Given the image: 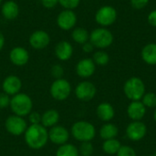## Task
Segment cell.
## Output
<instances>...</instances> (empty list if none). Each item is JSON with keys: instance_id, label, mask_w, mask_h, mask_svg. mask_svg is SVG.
<instances>
[{"instance_id": "obj_1", "label": "cell", "mask_w": 156, "mask_h": 156, "mask_svg": "<svg viewBox=\"0 0 156 156\" xmlns=\"http://www.w3.org/2000/svg\"><path fill=\"white\" fill-rule=\"evenodd\" d=\"M24 136L28 147L34 150H39L48 141V131L41 124H30V126H27Z\"/></svg>"}, {"instance_id": "obj_2", "label": "cell", "mask_w": 156, "mask_h": 156, "mask_svg": "<svg viewBox=\"0 0 156 156\" xmlns=\"http://www.w3.org/2000/svg\"><path fill=\"white\" fill-rule=\"evenodd\" d=\"M9 106L15 115L25 117L31 112L33 101L27 94L19 92L11 98Z\"/></svg>"}, {"instance_id": "obj_3", "label": "cell", "mask_w": 156, "mask_h": 156, "mask_svg": "<svg viewBox=\"0 0 156 156\" xmlns=\"http://www.w3.org/2000/svg\"><path fill=\"white\" fill-rule=\"evenodd\" d=\"M123 91L125 96L132 101H141L145 94L144 82L138 77H132L125 81Z\"/></svg>"}, {"instance_id": "obj_4", "label": "cell", "mask_w": 156, "mask_h": 156, "mask_svg": "<svg viewBox=\"0 0 156 156\" xmlns=\"http://www.w3.org/2000/svg\"><path fill=\"white\" fill-rule=\"evenodd\" d=\"M72 136L80 142H90L96 135L94 125L89 122L80 121L75 122L71 127Z\"/></svg>"}, {"instance_id": "obj_5", "label": "cell", "mask_w": 156, "mask_h": 156, "mask_svg": "<svg viewBox=\"0 0 156 156\" xmlns=\"http://www.w3.org/2000/svg\"><path fill=\"white\" fill-rule=\"evenodd\" d=\"M90 43L98 48H106L113 42V36L112 32L106 28H96L90 35Z\"/></svg>"}, {"instance_id": "obj_6", "label": "cell", "mask_w": 156, "mask_h": 156, "mask_svg": "<svg viewBox=\"0 0 156 156\" xmlns=\"http://www.w3.org/2000/svg\"><path fill=\"white\" fill-rule=\"evenodd\" d=\"M50 95L56 101H62L69 98L71 93V85L65 79L55 80L50 86Z\"/></svg>"}, {"instance_id": "obj_7", "label": "cell", "mask_w": 156, "mask_h": 156, "mask_svg": "<svg viewBox=\"0 0 156 156\" xmlns=\"http://www.w3.org/2000/svg\"><path fill=\"white\" fill-rule=\"evenodd\" d=\"M5 128L10 134L14 136H20L25 133L27 128V123L23 117L14 114L6 118L5 122Z\"/></svg>"}, {"instance_id": "obj_8", "label": "cell", "mask_w": 156, "mask_h": 156, "mask_svg": "<svg viewBox=\"0 0 156 156\" xmlns=\"http://www.w3.org/2000/svg\"><path fill=\"white\" fill-rule=\"evenodd\" d=\"M116 18H117V12L111 5L101 6L95 15L96 22L103 27L111 26L115 22Z\"/></svg>"}, {"instance_id": "obj_9", "label": "cell", "mask_w": 156, "mask_h": 156, "mask_svg": "<svg viewBox=\"0 0 156 156\" xmlns=\"http://www.w3.org/2000/svg\"><path fill=\"white\" fill-rule=\"evenodd\" d=\"M97 93L96 87L90 81H82L79 83L75 89L76 97L82 101H91Z\"/></svg>"}, {"instance_id": "obj_10", "label": "cell", "mask_w": 156, "mask_h": 156, "mask_svg": "<svg viewBox=\"0 0 156 156\" xmlns=\"http://www.w3.org/2000/svg\"><path fill=\"white\" fill-rule=\"evenodd\" d=\"M147 133V127L145 123L141 121H133L126 128L127 137L133 142L141 141Z\"/></svg>"}, {"instance_id": "obj_11", "label": "cell", "mask_w": 156, "mask_h": 156, "mask_svg": "<svg viewBox=\"0 0 156 156\" xmlns=\"http://www.w3.org/2000/svg\"><path fill=\"white\" fill-rule=\"evenodd\" d=\"M69 138V131L62 125H55L48 131V140L57 145H62L67 144Z\"/></svg>"}, {"instance_id": "obj_12", "label": "cell", "mask_w": 156, "mask_h": 156, "mask_svg": "<svg viewBox=\"0 0 156 156\" xmlns=\"http://www.w3.org/2000/svg\"><path fill=\"white\" fill-rule=\"evenodd\" d=\"M77 23V16L73 10L65 9L57 17V24L62 30H70Z\"/></svg>"}, {"instance_id": "obj_13", "label": "cell", "mask_w": 156, "mask_h": 156, "mask_svg": "<svg viewBox=\"0 0 156 156\" xmlns=\"http://www.w3.org/2000/svg\"><path fill=\"white\" fill-rule=\"evenodd\" d=\"M50 42L49 35L44 30H37L29 37V44L35 49H43Z\"/></svg>"}, {"instance_id": "obj_14", "label": "cell", "mask_w": 156, "mask_h": 156, "mask_svg": "<svg viewBox=\"0 0 156 156\" xmlns=\"http://www.w3.org/2000/svg\"><path fill=\"white\" fill-rule=\"evenodd\" d=\"M2 88L5 93L9 96H14L20 92L22 88V81L17 76L10 75L4 80Z\"/></svg>"}, {"instance_id": "obj_15", "label": "cell", "mask_w": 156, "mask_h": 156, "mask_svg": "<svg viewBox=\"0 0 156 156\" xmlns=\"http://www.w3.org/2000/svg\"><path fill=\"white\" fill-rule=\"evenodd\" d=\"M9 58L14 65L17 67H22L28 62L29 53L25 48L16 47L11 49L9 53Z\"/></svg>"}, {"instance_id": "obj_16", "label": "cell", "mask_w": 156, "mask_h": 156, "mask_svg": "<svg viewBox=\"0 0 156 156\" xmlns=\"http://www.w3.org/2000/svg\"><path fill=\"white\" fill-rule=\"evenodd\" d=\"M96 69V65L91 58H83L80 60L76 66L77 74L83 79L91 77Z\"/></svg>"}, {"instance_id": "obj_17", "label": "cell", "mask_w": 156, "mask_h": 156, "mask_svg": "<svg viewBox=\"0 0 156 156\" xmlns=\"http://www.w3.org/2000/svg\"><path fill=\"white\" fill-rule=\"evenodd\" d=\"M127 114L133 121H141L146 114V107L141 101H132L128 105Z\"/></svg>"}, {"instance_id": "obj_18", "label": "cell", "mask_w": 156, "mask_h": 156, "mask_svg": "<svg viewBox=\"0 0 156 156\" xmlns=\"http://www.w3.org/2000/svg\"><path fill=\"white\" fill-rule=\"evenodd\" d=\"M72 54H73V47L69 42L66 40H62L56 45L55 55L59 60L61 61L69 60L72 57Z\"/></svg>"}, {"instance_id": "obj_19", "label": "cell", "mask_w": 156, "mask_h": 156, "mask_svg": "<svg viewBox=\"0 0 156 156\" xmlns=\"http://www.w3.org/2000/svg\"><path fill=\"white\" fill-rule=\"evenodd\" d=\"M97 116L100 120L105 122H109L111 120L113 119L115 115V111L113 106L109 102H101L99 104L96 110Z\"/></svg>"}, {"instance_id": "obj_20", "label": "cell", "mask_w": 156, "mask_h": 156, "mask_svg": "<svg viewBox=\"0 0 156 156\" xmlns=\"http://www.w3.org/2000/svg\"><path fill=\"white\" fill-rule=\"evenodd\" d=\"M1 13L3 16L7 20L15 19L16 17H17L19 14L18 5L13 0H8L3 4L1 8Z\"/></svg>"}, {"instance_id": "obj_21", "label": "cell", "mask_w": 156, "mask_h": 156, "mask_svg": "<svg viewBox=\"0 0 156 156\" xmlns=\"http://www.w3.org/2000/svg\"><path fill=\"white\" fill-rule=\"evenodd\" d=\"M59 120V113L57 110L50 109L46 111L41 115V122L40 124L46 128H51L58 124Z\"/></svg>"}, {"instance_id": "obj_22", "label": "cell", "mask_w": 156, "mask_h": 156, "mask_svg": "<svg viewBox=\"0 0 156 156\" xmlns=\"http://www.w3.org/2000/svg\"><path fill=\"white\" fill-rule=\"evenodd\" d=\"M142 58L144 61L149 65H156V44L150 43L142 50Z\"/></svg>"}, {"instance_id": "obj_23", "label": "cell", "mask_w": 156, "mask_h": 156, "mask_svg": "<svg viewBox=\"0 0 156 156\" xmlns=\"http://www.w3.org/2000/svg\"><path fill=\"white\" fill-rule=\"evenodd\" d=\"M118 133H119L118 127L115 124L111 123V122H106L100 129V136L104 141L116 138L118 135Z\"/></svg>"}, {"instance_id": "obj_24", "label": "cell", "mask_w": 156, "mask_h": 156, "mask_svg": "<svg viewBox=\"0 0 156 156\" xmlns=\"http://www.w3.org/2000/svg\"><path fill=\"white\" fill-rule=\"evenodd\" d=\"M56 156H80L79 149L75 145L67 143L58 147Z\"/></svg>"}, {"instance_id": "obj_25", "label": "cell", "mask_w": 156, "mask_h": 156, "mask_svg": "<svg viewBox=\"0 0 156 156\" xmlns=\"http://www.w3.org/2000/svg\"><path fill=\"white\" fill-rule=\"evenodd\" d=\"M71 37L72 39L79 44H85L86 42H88V40L90 39V34L89 32L83 28V27H77L75 28L72 33H71Z\"/></svg>"}, {"instance_id": "obj_26", "label": "cell", "mask_w": 156, "mask_h": 156, "mask_svg": "<svg viewBox=\"0 0 156 156\" xmlns=\"http://www.w3.org/2000/svg\"><path fill=\"white\" fill-rule=\"evenodd\" d=\"M121 143L116 139L105 140L102 144V150L107 154H116L119 149L121 148Z\"/></svg>"}, {"instance_id": "obj_27", "label": "cell", "mask_w": 156, "mask_h": 156, "mask_svg": "<svg viewBox=\"0 0 156 156\" xmlns=\"http://www.w3.org/2000/svg\"><path fill=\"white\" fill-rule=\"evenodd\" d=\"M95 64L99 65V66H105L108 64L109 60H110V58H109V55L104 52V51H97L94 53L93 55V59Z\"/></svg>"}, {"instance_id": "obj_28", "label": "cell", "mask_w": 156, "mask_h": 156, "mask_svg": "<svg viewBox=\"0 0 156 156\" xmlns=\"http://www.w3.org/2000/svg\"><path fill=\"white\" fill-rule=\"evenodd\" d=\"M142 102L146 108H156V94L154 92H147L142 98Z\"/></svg>"}, {"instance_id": "obj_29", "label": "cell", "mask_w": 156, "mask_h": 156, "mask_svg": "<svg viewBox=\"0 0 156 156\" xmlns=\"http://www.w3.org/2000/svg\"><path fill=\"white\" fill-rule=\"evenodd\" d=\"M93 152L94 147L90 142H82L79 148V154L80 156H91Z\"/></svg>"}, {"instance_id": "obj_30", "label": "cell", "mask_w": 156, "mask_h": 156, "mask_svg": "<svg viewBox=\"0 0 156 156\" xmlns=\"http://www.w3.org/2000/svg\"><path fill=\"white\" fill-rule=\"evenodd\" d=\"M117 156H137L134 149L128 145H122L116 154Z\"/></svg>"}, {"instance_id": "obj_31", "label": "cell", "mask_w": 156, "mask_h": 156, "mask_svg": "<svg viewBox=\"0 0 156 156\" xmlns=\"http://www.w3.org/2000/svg\"><path fill=\"white\" fill-rule=\"evenodd\" d=\"M80 0H58V4L65 9L73 10L80 5Z\"/></svg>"}, {"instance_id": "obj_32", "label": "cell", "mask_w": 156, "mask_h": 156, "mask_svg": "<svg viewBox=\"0 0 156 156\" xmlns=\"http://www.w3.org/2000/svg\"><path fill=\"white\" fill-rule=\"evenodd\" d=\"M50 72H51V75L56 80L62 79V77L64 75V69H63L62 66L59 65V64H56V65L52 66V68L50 69Z\"/></svg>"}, {"instance_id": "obj_33", "label": "cell", "mask_w": 156, "mask_h": 156, "mask_svg": "<svg viewBox=\"0 0 156 156\" xmlns=\"http://www.w3.org/2000/svg\"><path fill=\"white\" fill-rule=\"evenodd\" d=\"M28 121L31 124H40L41 114L37 112H31L28 114Z\"/></svg>"}, {"instance_id": "obj_34", "label": "cell", "mask_w": 156, "mask_h": 156, "mask_svg": "<svg viewBox=\"0 0 156 156\" xmlns=\"http://www.w3.org/2000/svg\"><path fill=\"white\" fill-rule=\"evenodd\" d=\"M11 98L5 92L0 93V109H5L10 105Z\"/></svg>"}, {"instance_id": "obj_35", "label": "cell", "mask_w": 156, "mask_h": 156, "mask_svg": "<svg viewBox=\"0 0 156 156\" xmlns=\"http://www.w3.org/2000/svg\"><path fill=\"white\" fill-rule=\"evenodd\" d=\"M149 0H131V4L133 8L136 9H142L146 6Z\"/></svg>"}, {"instance_id": "obj_36", "label": "cell", "mask_w": 156, "mask_h": 156, "mask_svg": "<svg viewBox=\"0 0 156 156\" xmlns=\"http://www.w3.org/2000/svg\"><path fill=\"white\" fill-rule=\"evenodd\" d=\"M41 3L46 8H53L58 5V0H41Z\"/></svg>"}, {"instance_id": "obj_37", "label": "cell", "mask_w": 156, "mask_h": 156, "mask_svg": "<svg viewBox=\"0 0 156 156\" xmlns=\"http://www.w3.org/2000/svg\"><path fill=\"white\" fill-rule=\"evenodd\" d=\"M148 22L153 27H156V10H154L148 16Z\"/></svg>"}, {"instance_id": "obj_38", "label": "cell", "mask_w": 156, "mask_h": 156, "mask_svg": "<svg viewBox=\"0 0 156 156\" xmlns=\"http://www.w3.org/2000/svg\"><path fill=\"white\" fill-rule=\"evenodd\" d=\"M93 48H94V46H93L90 42H86V43L83 44V46H82V49H83V51L86 52V53H90V52L93 50Z\"/></svg>"}, {"instance_id": "obj_39", "label": "cell", "mask_w": 156, "mask_h": 156, "mask_svg": "<svg viewBox=\"0 0 156 156\" xmlns=\"http://www.w3.org/2000/svg\"><path fill=\"white\" fill-rule=\"evenodd\" d=\"M4 45H5V37H4L3 33L0 32V51L3 49Z\"/></svg>"}, {"instance_id": "obj_40", "label": "cell", "mask_w": 156, "mask_h": 156, "mask_svg": "<svg viewBox=\"0 0 156 156\" xmlns=\"http://www.w3.org/2000/svg\"><path fill=\"white\" fill-rule=\"evenodd\" d=\"M154 121L156 122V108H155V111H154Z\"/></svg>"}, {"instance_id": "obj_41", "label": "cell", "mask_w": 156, "mask_h": 156, "mask_svg": "<svg viewBox=\"0 0 156 156\" xmlns=\"http://www.w3.org/2000/svg\"><path fill=\"white\" fill-rule=\"evenodd\" d=\"M1 2H2V0H0V4H1Z\"/></svg>"}, {"instance_id": "obj_42", "label": "cell", "mask_w": 156, "mask_h": 156, "mask_svg": "<svg viewBox=\"0 0 156 156\" xmlns=\"http://www.w3.org/2000/svg\"><path fill=\"white\" fill-rule=\"evenodd\" d=\"M149 156H155V155H149Z\"/></svg>"}, {"instance_id": "obj_43", "label": "cell", "mask_w": 156, "mask_h": 156, "mask_svg": "<svg viewBox=\"0 0 156 156\" xmlns=\"http://www.w3.org/2000/svg\"><path fill=\"white\" fill-rule=\"evenodd\" d=\"M154 155H155V156H156V152H155V154H154Z\"/></svg>"}]
</instances>
